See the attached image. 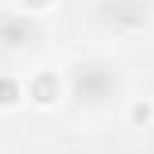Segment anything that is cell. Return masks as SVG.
I'll return each instance as SVG.
<instances>
[{
	"mask_svg": "<svg viewBox=\"0 0 154 154\" xmlns=\"http://www.w3.org/2000/svg\"><path fill=\"white\" fill-rule=\"evenodd\" d=\"M14 97H18V86H14L11 79H4V82H0V100H14Z\"/></svg>",
	"mask_w": 154,
	"mask_h": 154,
	"instance_id": "cell-1",
	"label": "cell"
}]
</instances>
